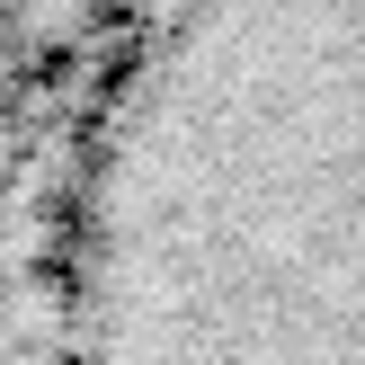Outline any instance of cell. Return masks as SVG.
<instances>
[{
    "mask_svg": "<svg viewBox=\"0 0 365 365\" xmlns=\"http://www.w3.org/2000/svg\"><path fill=\"white\" fill-rule=\"evenodd\" d=\"M63 365H365V0H170L63 205Z\"/></svg>",
    "mask_w": 365,
    "mask_h": 365,
    "instance_id": "obj_1",
    "label": "cell"
}]
</instances>
